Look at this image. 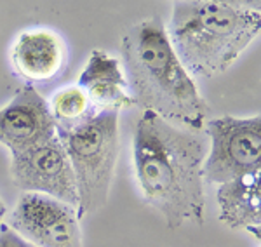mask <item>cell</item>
Here are the masks:
<instances>
[{"mask_svg": "<svg viewBox=\"0 0 261 247\" xmlns=\"http://www.w3.org/2000/svg\"><path fill=\"white\" fill-rule=\"evenodd\" d=\"M259 176L261 171L223 183L216 195L221 223L233 230H247L256 238H259L261 223Z\"/></svg>", "mask_w": 261, "mask_h": 247, "instance_id": "11", "label": "cell"}, {"mask_svg": "<svg viewBox=\"0 0 261 247\" xmlns=\"http://www.w3.org/2000/svg\"><path fill=\"white\" fill-rule=\"evenodd\" d=\"M125 80L134 103L171 124L200 131L209 108L176 56L161 18L138 21L122 37Z\"/></svg>", "mask_w": 261, "mask_h": 247, "instance_id": "2", "label": "cell"}, {"mask_svg": "<svg viewBox=\"0 0 261 247\" xmlns=\"http://www.w3.org/2000/svg\"><path fill=\"white\" fill-rule=\"evenodd\" d=\"M77 185V216L107 204L119 157V112H96L70 131L58 132Z\"/></svg>", "mask_w": 261, "mask_h": 247, "instance_id": "4", "label": "cell"}, {"mask_svg": "<svg viewBox=\"0 0 261 247\" xmlns=\"http://www.w3.org/2000/svg\"><path fill=\"white\" fill-rule=\"evenodd\" d=\"M6 204L2 202V199H0V225H2V219H4V216H6Z\"/></svg>", "mask_w": 261, "mask_h": 247, "instance_id": "14", "label": "cell"}, {"mask_svg": "<svg viewBox=\"0 0 261 247\" xmlns=\"http://www.w3.org/2000/svg\"><path fill=\"white\" fill-rule=\"evenodd\" d=\"M166 30L188 75L207 78L228 70L259 35L261 14L230 2L181 0Z\"/></svg>", "mask_w": 261, "mask_h": 247, "instance_id": "3", "label": "cell"}, {"mask_svg": "<svg viewBox=\"0 0 261 247\" xmlns=\"http://www.w3.org/2000/svg\"><path fill=\"white\" fill-rule=\"evenodd\" d=\"M49 110L56 122L58 132L70 131L96 114L89 98L79 86L63 87L58 91L50 99Z\"/></svg>", "mask_w": 261, "mask_h": 247, "instance_id": "12", "label": "cell"}, {"mask_svg": "<svg viewBox=\"0 0 261 247\" xmlns=\"http://www.w3.org/2000/svg\"><path fill=\"white\" fill-rule=\"evenodd\" d=\"M58 134L49 103L37 87H21L14 98L0 108V143L11 155L35 148Z\"/></svg>", "mask_w": 261, "mask_h": 247, "instance_id": "8", "label": "cell"}, {"mask_svg": "<svg viewBox=\"0 0 261 247\" xmlns=\"http://www.w3.org/2000/svg\"><path fill=\"white\" fill-rule=\"evenodd\" d=\"M11 228L35 247H82L77 211L47 195L21 197L11 214Z\"/></svg>", "mask_w": 261, "mask_h": 247, "instance_id": "7", "label": "cell"}, {"mask_svg": "<svg viewBox=\"0 0 261 247\" xmlns=\"http://www.w3.org/2000/svg\"><path fill=\"white\" fill-rule=\"evenodd\" d=\"M0 247H35L23 237L18 235L11 227L0 225Z\"/></svg>", "mask_w": 261, "mask_h": 247, "instance_id": "13", "label": "cell"}, {"mask_svg": "<svg viewBox=\"0 0 261 247\" xmlns=\"http://www.w3.org/2000/svg\"><path fill=\"white\" fill-rule=\"evenodd\" d=\"M209 143L151 112H143L134 129L133 157L141 195L167 227L204 223V166Z\"/></svg>", "mask_w": 261, "mask_h": 247, "instance_id": "1", "label": "cell"}, {"mask_svg": "<svg viewBox=\"0 0 261 247\" xmlns=\"http://www.w3.org/2000/svg\"><path fill=\"white\" fill-rule=\"evenodd\" d=\"M207 134L211 141L202 166L204 181L223 185L261 171L259 115L207 120Z\"/></svg>", "mask_w": 261, "mask_h": 247, "instance_id": "5", "label": "cell"}, {"mask_svg": "<svg viewBox=\"0 0 261 247\" xmlns=\"http://www.w3.org/2000/svg\"><path fill=\"white\" fill-rule=\"evenodd\" d=\"M11 176L24 194L47 195L77 207L73 169L58 134L35 148L12 155Z\"/></svg>", "mask_w": 261, "mask_h": 247, "instance_id": "6", "label": "cell"}, {"mask_svg": "<svg viewBox=\"0 0 261 247\" xmlns=\"http://www.w3.org/2000/svg\"><path fill=\"white\" fill-rule=\"evenodd\" d=\"M79 87L86 93L96 112H120L136 106L129 84L117 58L105 51H92L79 77Z\"/></svg>", "mask_w": 261, "mask_h": 247, "instance_id": "10", "label": "cell"}, {"mask_svg": "<svg viewBox=\"0 0 261 247\" xmlns=\"http://www.w3.org/2000/svg\"><path fill=\"white\" fill-rule=\"evenodd\" d=\"M11 60L16 73L24 80L49 82L65 65V42L58 33L45 28L23 32L14 42Z\"/></svg>", "mask_w": 261, "mask_h": 247, "instance_id": "9", "label": "cell"}]
</instances>
